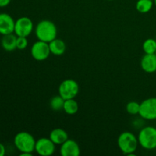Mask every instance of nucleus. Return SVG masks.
Masks as SVG:
<instances>
[{
    "label": "nucleus",
    "mask_w": 156,
    "mask_h": 156,
    "mask_svg": "<svg viewBox=\"0 0 156 156\" xmlns=\"http://www.w3.org/2000/svg\"><path fill=\"white\" fill-rule=\"evenodd\" d=\"M34 29L32 20L28 17H21L15 21L14 33L18 37H27L31 34Z\"/></svg>",
    "instance_id": "6e6552de"
},
{
    "label": "nucleus",
    "mask_w": 156,
    "mask_h": 156,
    "mask_svg": "<svg viewBox=\"0 0 156 156\" xmlns=\"http://www.w3.org/2000/svg\"><path fill=\"white\" fill-rule=\"evenodd\" d=\"M5 155V148L2 143H0V156H4Z\"/></svg>",
    "instance_id": "5701e85b"
},
{
    "label": "nucleus",
    "mask_w": 156,
    "mask_h": 156,
    "mask_svg": "<svg viewBox=\"0 0 156 156\" xmlns=\"http://www.w3.org/2000/svg\"><path fill=\"white\" fill-rule=\"evenodd\" d=\"M11 1L12 0H0V8H4L9 5Z\"/></svg>",
    "instance_id": "4be33fe9"
},
{
    "label": "nucleus",
    "mask_w": 156,
    "mask_h": 156,
    "mask_svg": "<svg viewBox=\"0 0 156 156\" xmlns=\"http://www.w3.org/2000/svg\"><path fill=\"white\" fill-rule=\"evenodd\" d=\"M14 143L15 147L21 152V153L32 154V152H34L36 140L28 132L22 131L15 135Z\"/></svg>",
    "instance_id": "7ed1b4c3"
},
{
    "label": "nucleus",
    "mask_w": 156,
    "mask_h": 156,
    "mask_svg": "<svg viewBox=\"0 0 156 156\" xmlns=\"http://www.w3.org/2000/svg\"><path fill=\"white\" fill-rule=\"evenodd\" d=\"M143 50L146 54H154L156 52V41L152 38L146 39L143 44Z\"/></svg>",
    "instance_id": "6ab92c4d"
},
{
    "label": "nucleus",
    "mask_w": 156,
    "mask_h": 156,
    "mask_svg": "<svg viewBox=\"0 0 156 156\" xmlns=\"http://www.w3.org/2000/svg\"><path fill=\"white\" fill-rule=\"evenodd\" d=\"M31 56L35 60L44 61L46 60L50 55V50L49 43L44 42L38 40L32 45L30 49Z\"/></svg>",
    "instance_id": "0eeeda50"
},
{
    "label": "nucleus",
    "mask_w": 156,
    "mask_h": 156,
    "mask_svg": "<svg viewBox=\"0 0 156 156\" xmlns=\"http://www.w3.org/2000/svg\"><path fill=\"white\" fill-rule=\"evenodd\" d=\"M155 55H156V52H155Z\"/></svg>",
    "instance_id": "a878e982"
},
{
    "label": "nucleus",
    "mask_w": 156,
    "mask_h": 156,
    "mask_svg": "<svg viewBox=\"0 0 156 156\" xmlns=\"http://www.w3.org/2000/svg\"><path fill=\"white\" fill-rule=\"evenodd\" d=\"M139 144L145 149H156V128L146 126L140 131L138 135Z\"/></svg>",
    "instance_id": "20e7f679"
},
{
    "label": "nucleus",
    "mask_w": 156,
    "mask_h": 156,
    "mask_svg": "<svg viewBox=\"0 0 156 156\" xmlns=\"http://www.w3.org/2000/svg\"><path fill=\"white\" fill-rule=\"evenodd\" d=\"M50 139L55 145H62L69 139L66 131L61 128H56L50 133Z\"/></svg>",
    "instance_id": "4468645a"
},
{
    "label": "nucleus",
    "mask_w": 156,
    "mask_h": 156,
    "mask_svg": "<svg viewBox=\"0 0 156 156\" xmlns=\"http://www.w3.org/2000/svg\"><path fill=\"white\" fill-rule=\"evenodd\" d=\"M17 49L24 50L28 45V41L26 37H17Z\"/></svg>",
    "instance_id": "412c9836"
},
{
    "label": "nucleus",
    "mask_w": 156,
    "mask_h": 156,
    "mask_svg": "<svg viewBox=\"0 0 156 156\" xmlns=\"http://www.w3.org/2000/svg\"><path fill=\"white\" fill-rule=\"evenodd\" d=\"M50 53L55 56H61L64 54L66 50V45L62 40L55 38L49 43Z\"/></svg>",
    "instance_id": "2eb2a0df"
},
{
    "label": "nucleus",
    "mask_w": 156,
    "mask_h": 156,
    "mask_svg": "<svg viewBox=\"0 0 156 156\" xmlns=\"http://www.w3.org/2000/svg\"><path fill=\"white\" fill-rule=\"evenodd\" d=\"M65 99L60 95H56L52 98L50 101V107L53 111H59L63 110Z\"/></svg>",
    "instance_id": "a211bd4d"
},
{
    "label": "nucleus",
    "mask_w": 156,
    "mask_h": 156,
    "mask_svg": "<svg viewBox=\"0 0 156 156\" xmlns=\"http://www.w3.org/2000/svg\"><path fill=\"white\" fill-rule=\"evenodd\" d=\"M108 1H114V0H108Z\"/></svg>",
    "instance_id": "393cba45"
},
{
    "label": "nucleus",
    "mask_w": 156,
    "mask_h": 156,
    "mask_svg": "<svg viewBox=\"0 0 156 156\" xmlns=\"http://www.w3.org/2000/svg\"><path fill=\"white\" fill-rule=\"evenodd\" d=\"M35 34L39 41L50 43L56 38L57 28L53 21L50 20H42L37 24Z\"/></svg>",
    "instance_id": "f257e3e1"
},
{
    "label": "nucleus",
    "mask_w": 156,
    "mask_h": 156,
    "mask_svg": "<svg viewBox=\"0 0 156 156\" xmlns=\"http://www.w3.org/2000/svg\"><path fill=\"white\" fill-rule=\"evenodd\" d=\"M17 37L18 36L13 33L3 35L1 40V45L2 48L9 52L13 51L17 49Z\"/></svg>",
    "instance_id": "ddd939ff"
},
{
    "label": "nucleus",
    "mask_w": 156,
    "mask_h": 156,
    "mask_svg": "<svg viewBox=\"0 0 156 156\" xmlns=\"http://www.w3.org/2000/svg\"><path fill=\"white\" fill-rule=\"evenodd\" d=\"M117 145L120 150L124 155H134L139 145L138 137L133 133L125 131L120 134L117 139Z\"/></svg>",
    "instance_id": "f03ea898"
},
{
    "label": "nucleus",
    "mask_w": 156,
    "mask_h": 156,
    "mask_svg": "<svg viewBox=\"0 0 156 156\" xmlns=\"http://www.w3.org/2000/svg\"><path fill=\"white\" fill-rule=\"evenodd\" d=\"M140 104L138 103L137 101H129V103L126 105V110L127 111L128 114H131V115H136L140 113Z\"/></svg>",
    "instance_id": "aec40b11"
},
{
    "label": "nucleus",
    "mask_w": 156,
    "mask_h": 156,
    "mask_svg": "<svg viewBox=\"0 0 156 156\" xmlns=\"http://www.w3.org/2000/svg\"><path fill=\"white\" fill-rule=\"evenodd\" d=\"M140 117L145 120H156V98H149L140 103Z\"/></svg>",
    "instance_id": "423d86ee"
},
{
    "label": "nucleus",
    "mask_w": 156,
    "mask_h": 156,
    "mask_svg": "<svg viewBox=\"0 0 156 156\" xmlns=\"http://www.w3.org/2000/svg\"><path fill=\"white\" fill-rule=\"evenodd\" d=\"M154 2V5H155V6L156 7V0H153Z\"/></svg>",
    "instance_id": "b1692460"
},
{
    "label": "nucleus",
    "mask_w": 156,
    "mask_h": 156,
    "mask_svg": "<svg viewBox=\"0 0 156 156\" xmlns=\"http://www.w3.org/2000/svg\"><path fill=\"white\" fill-rule=\"evenodd\" d=\"M58 91L59 95L65 100L75 98L79 92V85L73 79H66L60 83Z\"/></svg>",
    "instance_id": "39448f33"
},
{
    "label": "nucleus",
    "mask_w": 156,
    "mask_h": 156,
    "mask_svg": "<svg viewBox=\"0 0 156 156\" xmlns=\"http://www.w3.org/2000/svg\"><path fill=\"white\" fill-rule=\"evenodd\" d=\"M80 153V147L75 140L68 139L61 145L60 154L62 156H79Z\"/></svg>",
    "instance_id": "9b49d317"
},
{
    "label": "nucleus",
    "mask_w": 156,
    "mask_h": 156,
    "mask_svg": "<svg viewBox=\"0 0 156 156\" xmlns=\"http://www.w3.org/2000/svg\"><path fill=\"white\" fill-rule=\"evenodd\" d=\"M15 21L10 15L0 13V34L2 35L14 33Z\"/></svg>",
    "instance_id": "9d476101"
},
{
    "label": "nucleus",
    "mask_w": 156,
    "mask_h": 156,
    "mask_svg": "<svg viewBox=\"0 0 156 156\" xmlns=\"http://www.w3.org/2000/svg\"><path fill=\"white\" fill-rule=\"evenodd\" d=\"M55 146L56 145L50 138L42 137L36 141L34 151L41 156H50L54 153L56 149Z\"/></svg>",
    "instance_id": "1a4fd4ad"
},
{
    "label": "nucleus",
    "mask_w": 156,
    "mask_h": 156,
    "mask_svg": "<svg viewBox=\"0 0 156 156\" xmlns=\"http://www.w3.org/2000/svg\"><path fill=\"white\" fill-rule=\"evenodd\" d=\"M153 5V0H138L136 4V9L140 13L145 14L150 12Z\"/></svg>",
    "instance_id": "f3484780"
},
{
    "label": "nucleus",
    "mask_w": 156,
    "mask_h": 156,
    "mask_svg": "<svg viewBox=\"0 0 156 156\" xmlns=\"http://www.w3.org/2000/svg\"><path fill=\"white\" fill-rule=\"evenodd\" d=\"M63 111L69 115H74L79 111V104L75 98L65 100Z\"/></svg>",
    "instance_id": "dca6fc26"
},
{
    "label": "nucleus",
    "mask_w": 156,
    "mask_h": 156,
    "mask_svg": "<svg viewBox=\"0 0 156 156\" xmlns=\"http://www.w3.org/2000/svg\"><path fill=\"white\" fill-rule=\"evenodd\" d=\"M141 67L144 72L147 73H153L156 72V55L145 53L141 59Z\"/></svg>",
    "instance_id": "f8f14e48"
}]
</instances>
